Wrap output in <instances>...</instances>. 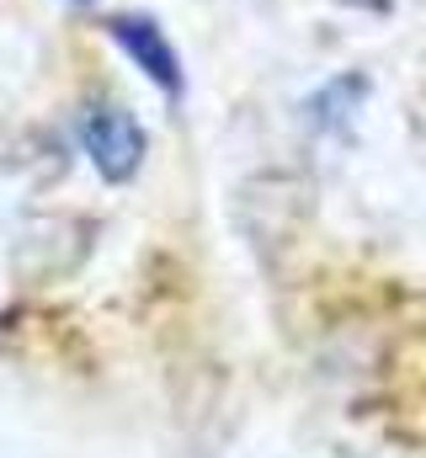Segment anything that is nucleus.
Here are the masks:
<instances>
[{
	"mask_svg": "<svg viewBox=\"0 0 426 458\" xmlns=\"http://www.w3.org/2000/svg\"><path fill=\"white\" fill-rule=\"evenodd\" d=\"M81 144L106 182H133L144 165V128L117 102H91L81 113Z\"/></svg>",
	"mask_w": 426,
	"mask_h": 458,
	"instance_id": "obj_1",
	"label": "nucleus"
},
{
	"mask_svg": "<svg viewBox=\"0 0 426 458\" xmlns=\"http://www.w3.org/2000/svg\"><path fill=\"white\" fill-rule=\"evenodd\" d=\"M106 38L123 43V54L171 97H182V59L171 48V38L149 21V16H106Z\"/></svg>",
	"mask_w": 426,
	"mask_h": 458,
	"instance_id": "obj_2",
	"label": "nucleus"
},
{
	"mask_svg": "<svg viewBox=\"0 0 426 458\" xmlns=\"http://www.w3.org/2000/svg\"><path fill=\"white\" fill-rule=\"evenodd\" d=\"M362 97H368V81H362V75H336L325 91H315V97H310V107H304V113H310V123H315V128H325V133H341V128L352 123V113H357V102H362Z\"/></svg>",
	"mask_w": 426,
	"mask_h": 458,
	"instance_id": "obj_3",
	"label": "nucleus"
}]
</instances>
